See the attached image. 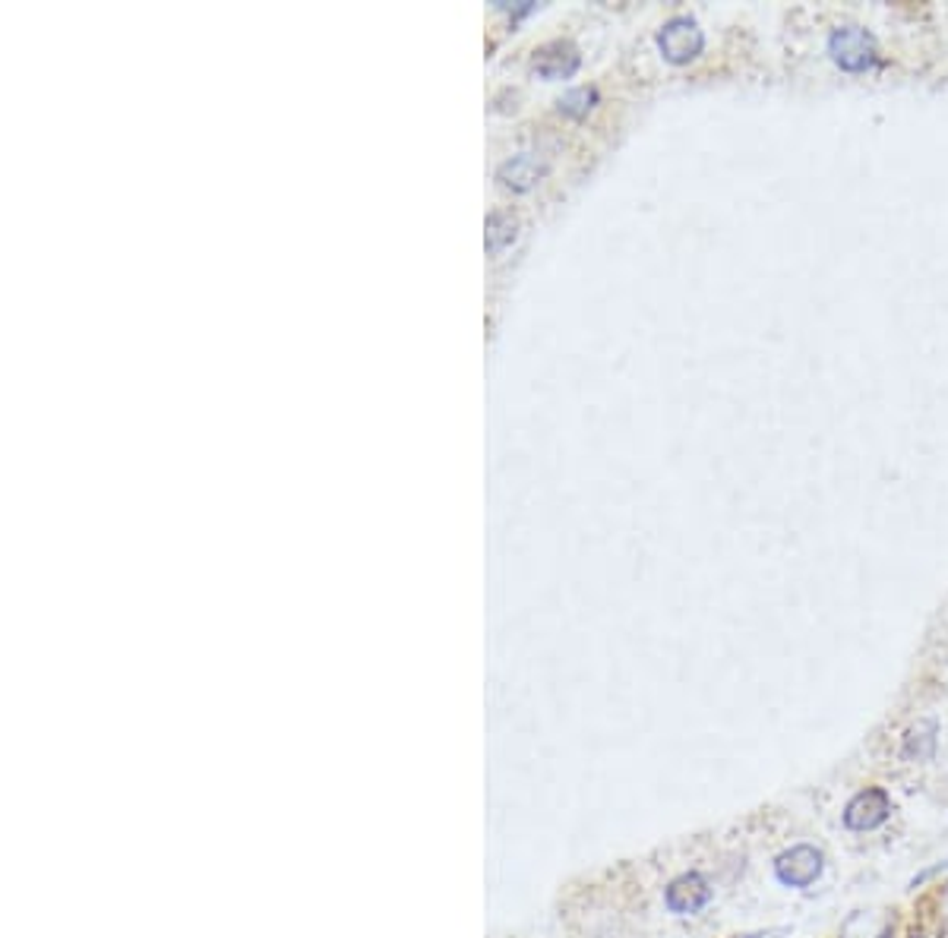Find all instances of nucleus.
I'll list each match as a JSON object with an SVG mask.
<instances>
[{"mask_svg":"<svg viewBox=\"0 0 948 938\" xmlns=\"http://www.w3.org/2000/svg\"><path fill=\"white\" fill-rule=\"evenodd\" d=\"M825 52H828V60L841 74H850V77L872 74V70L885 67V57H882L875 35L867 26H860V23H838V26L828 29Z\"/></svg>","mask_w":948,"mask_h":938,"instance_id":"f257e3e1","label":"nucleus"},{"mask_svg":"<svg viewBox=\"0 0 948 938\" xmlns=\"http://www.w3.org/2000/svg\"><path fill=\"white\" fill-rule=\"evenodd\" d=\"M655 42H658V52L665 54L667 64L683 67L705 52V29L699 26L692 16H670L665 26L658 29Z\"/></svg>","mask_w":948,"mask_h":938,"instance_id":"f03ea898","label":"nucleus"},{"mask_svg":"<svg viewBox=\"0 0 948 938\" xmlns=\"http://www.w3.org/2000/svg\"><path fill=\"white\" fill-rule=\"evenodd\" d=\"M889 815H892V793L885 786H863L847 800L841 822H845L847 831L867 835V831L882 828L889 822Z\"/></svg>","mask_w":948,"mask_h":938,"instance_id":"7ed1b4c3","label":"nucleus"},{"mask_svg":"<svg viewBox=\"0 0 948 938\" xmlns=\"http://www.w3.org/2000/svg\"><path fill=\"white\" fill-rule=\"evenodd\" d=\"M825 853L813 844H794L774 857V879L784 887H810L822 879Z\"/></svg>","mask_w":948,"mask_h":938,"instance_id":"20e7f679","label":"nucleus"},{"mask_svg":"<svg viewBox=\"0 0 948 938\" xmlns=\"http://www.w3.org/2000/svg\"><path fill=\"white\" fill-rule=\"evenodd\" d=\"M715 891L709 885V879L702 872H683L677 875L670 885L665 887V907L673 916H695L699 911H705L712 904Z\"/></svg>","mask_w":948,"mask_h":938,"instance_id":"39448f33","label":"nucleus"},{"mask_svg":"<svg viewBox=\"0 0 948 938\" xmlns=\"http://www.w3.org/2000/svg\"><path fill=\"white\" fill-rule=\"evenodd\" d=\"M579 67H582V54L572 42H564V38L540 45L532 57V70L540 79H569L576 77Z\"/></svg>","mask_w":948,"mask_h":938,"instance_id":"423d86ee","label":"nucleus"},{"mask_svg":"<svg viewBox=\"0 0 948 938\" xmlns=\"http://www.w3.org/2000/svg\"><path fill=\"white\" fill-rule=\"evenodd\" d=\"M544 175H547V165L540 161L538 155L522 153V155H513L510 161H503V165H500L497 180H500L503 187L515 190V193H525V190H532Z\"/></svg>","mask_w":948,"mask_h":938,"instance_id":"0eeeda50","label":"nucleus"},{"mask_svg":"<svg viewBox=\"0 0 948 938\" xmlns=\"http://www.w3.org/2000/svg\"><path fill=\"white\" fill-rule=\"evenodd\" d=\"M939 746V724L933 717H921L914 727H907L904 742H901V756L907 761H933Z\"/></svg>","mask_w":948,"mask_h":938,"instance_id":"6e6552de","label":"nucleus"},{"mask_svg":"<svg viewBox=\"0 0 948 938\" xmlns=\"http://www.w3.org/2000/svg\"><path fill=\"white\" fill-rule=\"evenodd\" d=\"M598 99H601L598 86H576L557 99V108L569 121H582V118H589V111L598 104Z\"/></svg>","mask_w":948,"mask_h":938,"instance_id":"1a4fd4ad","label":"nucleus"},{"mask_svg":"<svg viewBox=\"0 0 948 938\" xmlns=\"http://www.w3.org/2000/svg\"><path fill=\"white\" fill-rule=\"evenodd\" d=\"M484 228H488V237H484L488 254H500V250H506L515 241V228H518V225H515V219L510 212H490Z\"/></svg>","mask_w":948,"mask_h":938,"instance_id":"9d476101","label":"nucleus"},{"mask_svg":"<svg viewBox=\"0 0 948 938\" xmlns=\"http://www.w3.org/2000/svg\"><path fill=\"white\" fill-rule=\"evenodd\" d=\"M500 10H506V13H513V16H525V13H532L535 10V3H518V7H513V3H497Z\"/></svg>","mask_w":948,"mask_h":938,"instance_id":"9b49d317","label":"nucleus"},{"mask_svg":"<svg viewBox=\"0 0 948 938\" xmlns=\"http://www.w3.org/2000/svg\"><path fill=\"white\" fill-rule=\"evenodd\" d=\"M737 938H762V936H737Z\"/></svg>","mask_w":948,"mask_h":938,"instance_id":"f8f14e48","label":"nucleus"}]
</instances>
